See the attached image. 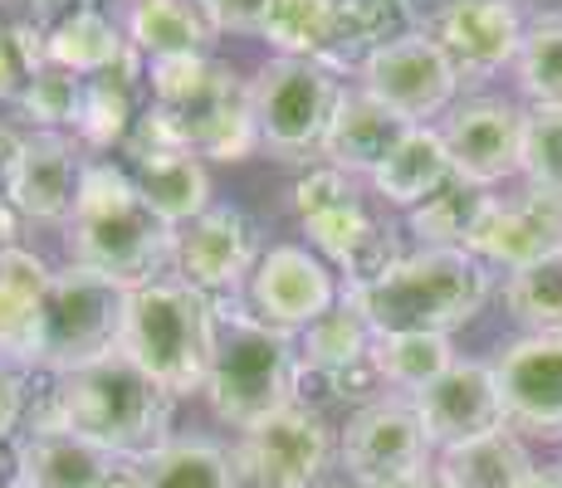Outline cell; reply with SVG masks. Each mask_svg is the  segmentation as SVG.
Masks as SVG:
<instances>
[{
	"label": "cell",
	"mask_w": 562,
	"mask_h": 488,
	"mask_svg": "<svg viewBox=\"0 0 562 488\" xmlns=\"http://www.w3.org/2000/svg\"><path fill=\"white\" fill-rule=\"evenodd\" d=\"M171 390L157 386L127 352L54 376L49 410L35 425H64L99 450L137 464L171 440Z\"/></svg>",
	"instance_id": "obj_1"
},
{
	"label": "cell",
	"mask_w": 562,
	"mask_h": 488,
	"mask_svg": "<svg viewBox=\"0 0 562 488\" xmlns=\"http://www.w3.org/2000/svg\"><path fill=\"white\" fill-rule=\"evenodd\" d=\"M69 240V264L108 274L117 284L137 288L153 284L157 269L177 249V230L143 201L137 181L113 161H89L83 186L74 201V215L64 225Z\"/></svg>",
	"instance_id": "obj_2"
},
{
	"label": "cell",
	"mask_w": 562,
	"mask_h": 488,
	"mask_svg": "<svg viewBox=\"0 0 562 488\" xmlns=\"http://www.w3.org/2000/svg\"><path fill=\"white\" fill-rule=\"evenodd\" d=\"M299 382V342L294 332L269 328L259 313L235 303H215V356L205 376V400L215 420L250 430L274 410L294 406Z\"/></svg>",
	"instance_id": "obj_3"
},
{
	"label": "cell",
	"mask_w": 562,
	"mask_h": 488,
	"mask_svg": "<svg viewBox=\"0 0 562 488\" xmlns=\"http://www.w3.org/2000/svg\"><path fill=\"white\" fill-rule=\"evenodd\" d=\"M372 322L376 338L392 332H436L450 338L474 318L490 298V274L470 249H416L382 284L348 293Z\"/></svg>",
	"instance_id": "obj_4"
},
{
	"label": "cell",
	"mask_w": 562,
	"mask_h": 488,
	"mask_svg": "<svg viewBox=\"0 0 562 488\" xmlns=\"http://www.w3.org/2000/svg\"><path fill=\"white\" fill-rule=\"evenodd\" d=\"M123 352L171 396L205 390L215 356V298H205L181 279L137 284L127 303Z\"/></svg>",
	"instance_id": "obj_5"
},
{
	"label": "cell",
	"mask_w": 562,
	"mask_h": 488,
	"mask_svg": "<svg viewBox=\"0 0 562 488\" xmlns=\"http://www.w3.org/2000/svg\"><path fill=\"white\" fill-rule=\"evenodd\" d=\"M153 103L177 117L196 157L245 161L259 147L250 83L215 59H161L153 64Z\"/></svg>",
	"instance_id": "obj_6"
},
{
	"label": "cell",
	"mask_w": 562,
	"mask_h": 488,
	"mask_svg": "<svg viewBox=\"0 0 562 488\" xmlns=\"http://www.w3.org/2000/svg\"><path fill=\"white\" fill-rule=\"evenodd\" d=\"M127 303H133V288L117 284V279L93 274V269H79V264L54 269L45 313H40L35 366L64 376L123 352Z\"/></svg>",
	"instance_id": "obj_7"
},
{
	"label": "cell",
	"mask_w": 562,
	"mask_h": 488,
	"mask_svg": "<svg viewBox=\"0 0 562 488\" xmlns=\"http://www.w3.org/2000/svg\"><path fill=\"white\" fill-rule=\"evenodd\" d=\"M250 103L259 123V147L284 161L323 151L328 123L342 103L338 69L318 59H269L250 79Z\"/></svg>",
	"instance_id": "obj_8"
},
{
	"label": "cell",
	"mask_w": 562,
	"mask_h": 488,
	"mask_svg": "<svg viewBox=\"0 0 562 488\" xmlns=\"http://www.w3.org/2000/svg\"><path fill=\"white\" fill-rule=\"evenodd\" d=\"M430 435L411 396H382L362 406L342 430V469L358 488H386L430 469Z\"/></svg>",
	"instance_id": "obj_9"
},
{
	"label": "cell",
	"mask_w": 562,
	"mask_h": 488,
	"mask_svg": "<svg viewBox=\"0 0 562 488\" xmlns=\"http://www.w3.org/2000/svg\"><path fill=\"white\" fill-rule=\"evenodd\" d=\"M235 459L245 469V484L255 488H318L333 464V430L323 425L318 410L284 406L259 425L240 430Z\"/></svg>",
	"instance_id": "obj_10"
},
{
	"label": "cell",
	"mask_w": 562,
	"mask_h": 488,
	"mask_svg": "<svg viewBox=\"0 0 562 488\" xmlns=\"http://www.w3.org/2000/svg\"><path fill=\"white\" fill-rule=\"evenodd\" d=\"M358 73H362V89L376 103L392 107L396 117H406L411 127H426L436 113H450L456 89H460L456 64L446 59V49L426 30H416L402 45L372 54Z\"/></svg>",
	"instance_id": "obj_11"
},
{
	"label": "cell",
	"mask_w": 562,
	"mask_h": 488,
	"mask_svg": "<svg viewBox=\"0 0 562 488\" xmlns=\"http://www.w3.org/2000/svg\"><path fill=\"white\" fill-rule=\"evenodd\" d=\"M259 259H265V249H259L255 220L235 205H211L201 220L181 225L177 249H171L177 279L205 293V298H221V293L250 284Z\"/></svg>",
	"instance_id": "obj_12"
},
{
	"label": "cell",
	"mask_w": 562,
	"mask_h": 488,
	"mask_svg": "<svg viewBox=\"0 0 562 488\" xmlns=\"http://www.w3.org/2000/svg\"><path fill=\"white\" fill-rule=\"evenodd\" d=\"M446 151L456 171L474 186H494V181L524 177V137L528 113L514 107L509 98H464L446 113Z\"/></svg>",
	"instance_id": "obj_13"
},
{
	"label": "cell",
	"mask_w": 562,
	"mask_h": 488,
	"mask_svg": "<svg viewBox=\"0 0 562 488\" xmlns=\"http://www.w3.org/2000/svg\"><path fill=\"white\" fill-rule=\"evenodd\" d=\"M411 400H416L420 425H426V435L440 454L509 430V410H504L499 376H494L490 362H456L446 376H436Z\"/></svg>",
	"instance_id": "obj_14"
},
{
	"label": "cell",
	"mask_w": 562,
	"mask_h": 488,
	"mask_svg": "<svg viewBox=\"0 0 562 488\" xmlns=\"http://www.w3.org/2000/svg\"><path fill=\"white\" fill-rule=\"evenodd\" d=\"M524 30L528 25L514 0H450L426 20V35L446 49L460 83L490 79L504 64H514L524 49Z\"/></svg>",
	"instance_id": "obj_15"
},
{
	"label": "cell",
	"mask_w": 562,
	"mask_h": 488,
	"mask_svg": "<svg viewBox=\"0 0 562 488\" xmlns=\"http://www.w3.org/2000/svg\"><path fill=\"white\" fill-rule=\"evenodd\" d=\"M250 303L255 313L279 332H308L323 313H333L342 303L338 274L323 264L318 254L299 245H274L265 249L255 279H250Z\"/></svg>",
	"instance_id": "obj_16"
},
{
	"label": "cell",
	"mask_w": 562,
	"mask_h": 488,
	"mask_svg": "<svg viewBox=\"0 0 562 488\" xmlns=\"http://www.w3.org/2000/svg\"><path fill=\"white\" fill-rule=\"evenodd\" d=\"M509 430L562 440V332H528L494 356Z\"/></svg>",
	"instance_id": "obj_17"
},
{
	"label": "cell",
	"mask_w": 562,
	"mask_h": 488,
	"mask_svg": "<svg viewBox=\"0 0 562 488\" xmlns=\"http://www.w3.org/2000/svg\"><path fill=\"white\" fill-rule=\"evenodd\" d=\"M15 488H137L133 464L64 425H35L15 444Z\"/></svg>",
	"instance_id": "obj_18"
},
{
	"label": "cell",
	"mask_w": 562,
	"mask_h": 488,
	"mask_svg": "<svg viewBox=\"0 0 562 488\" xmlns=\"http://www.w3.org/2000/svg\"><path fill=\"white\" fill-rule=\"evenodd\" d=\"M83 167L79 143L64 133H30L20 147L15 177H10V205H15L25 220L40 225H69L74 201L83 186Z\"/></svg>",
	"instance_id": "obj_19"
},
{
	"label": "cell",
	"mask_w": 562,
	"mask_h": 488,
	"mask_svg": "<svg viewBox=\"0 0 562 488\" xmlns=\"http://www.w3.org/2000/svg\"><path fill=\"white\" fill-rule=\"evenodd\" d=\"M294 211H299V225H304V235L313 240L318 254H328L333 264H348L358 249L372 240L382 225L372 220V215L362 211L358 191H352L348 171L338 167H318L308 171L304 181L294 186Z\"/></svg>",
	"instance_id": "obj_20"
},
{
	"label": "cell",
	"mask_w": 562,
	"mask_h": 488,
	"mask_svg": "<svg viewBox=\"0 0 562 488\" xmlns=\"http://www.w3.org/2000/svg\"><path fill=\"white\" fill-rule=\"evenodd\" d=\"M470 254L514 269V274L548 254H562V201L538 191H524L518 201H494Z\"/></svg>",
	"instance_id": "obj_21"
},
{
	"label": "cell",
	"mask_w": 562,
	"mask_h": 488,
	"mask_svg": "<svg viewBox=\"0 0 562 488\" xmlns=\"http://www.w3.org/2000/svg\"><path fill=\"white\" fill-rule=\"evenodd\" d=\"M411 133L406 117H396L386 103H376L367 89H342V103L323 137V161L348 177H372Z\"/></svg>",
	"instance_id": "obj_22"
},
{
	"label": "cell",
	"mask_w": 562,
	"mask_h": 488,
	"mask_svg": "<svg viewBox=\"0 0 562 488\" xmlns=\"http://www.w3.org/2000/svg\"><path fill=\"white\" fill-rule=\"evenodd\" d=\"M54 284V269L35 249L10 245L0 249V362L5 366H35L40 342V313Z\"/></svg>",
	"instance_id": "obj_23"
},
{
	"label": "cell",
	"mask_w": 562,
	"mask_h": 488,
	"mask_svg": "<svg viewBox=\"0 0 562 488\" xmlns=\"http://www.w3.org/2000/svg\"><path fill=\"white\" fill-rule=\"evenodd\" d=\"M221 30L201 10V0H133L127 10V39L143 59H211Z\"/></svg>",
	"instance_id": "obj_24"
},
{
	"label": "cell",
	"mask_w": 562,
	"mask_h": 488,
	"mask_svg": "<svg viewBox=\"0 0 562 488\" xmlns=\"http://www.w3.org/2000/svg\"><path fill=\"white\" fill-rule=\"evenodd\" d=\"M45 49H49L54 69H69V73H79V79H99V73L127 69L133 59H143V54L133 49V39L117 35L113 20L93 5L64 10L45 30Z\"/></svg>",
	"instance_id": "obj_25"
},
{
	"label": "cell",
	"mask_w": 562,
	"mask_h": 488,
	"mask_svg": "<svg viewBox=\"0 0 562 488\" xmlns=\"http://www.w3.org/2000/svg\"><path fill=\"white\" fill-rule=\"evenodd\" d=\"M420 25L416 0H338V39L328 69H362L372 54L402 45Z\"/></svg>",
	"instance_id": "obj_26"
},
{
	"label": "cell",
	"mask_w": 562,
	"mask_h": 488,
	"mask_svg": "<svg viewBox=\"0 0 562 488\" xmlns=\"http://www.w3.org/2000/svg\"><path fill=\"white\" fill-rule=\"evenodd\" d=\"M456 177V161L446 151V137L436 127H411L402 147L372 171V191L396 211H416L420 201H430L446 181Z\"/></svg>",
	"instance_id": "obj_27"
},
{
	"label": "cell",
	"mask_w": 562,
	"mask_h": 488,
	"mask_svg": "<svg viewBox=\"0 0 562 488\" xmlns=\"http://www.w3.org/2000/svg\"><path fill=\"white\" fill-rule=\"evenodd\" d=\"M133 181L143 191V201L153 205L171 230H181V225L201 220L211 211V171H205V161L191 147L133 161Z\"/></svg>",
	"instance_id": "obj_28"
},
{
	"label": "cell",
	"mask_w": 562,
	"mask_h": 488,
	"mask_svg": "<svg viewBox=\"0 0 562 488\" xmlns=\"http://www.w3.org/2000/svg\"><path fill=\"white\" fill-rule=\"evenodd\" d=\"M137 488H245V469L225 444L201 435H171L157 454L133 464Z\"/></svg>",
	"instance_id": "obj_29"
},
{
	"label": "cell",
	"mask_w": 562,
	"mask_h": 488,
	"mask_svg": "<svg viewBox=\"0 0 562 488\" xmlns=\"http://www.w3.org/2000/svg\"><path fill=\"white\" fill-rule=\"evenodd\" d=\"M490 211H494L490 186H474L456 171L430 201H420L411 211V230L420 235V249H470Z\"/></svg>",
	"instance_id": "obj_30"
},
{
	"label": "cell",
	"mask_w": 562,
	"mask_h": 488,
	"mask_svg": "<svg viewBox=\"0 0 562 488\" xmlns=\"http://www.w3.org/2000/svg\"><path fill=\"white\" fill-rule=\"evenodd\" d=\"M436 469L446 488H524V479L533 474V459H528L524 440L514 430H499L490 440L446 450L436 459Z\"/></svg>",
	"instance_id": "obj_31"
},
{
	"label": "cell",
	"mask_w": 562,
	"mask_h": 488,
	"mask_svg": "<svg viewBox=\"0 0 562 488\" xmlns=\"http://www.w3.org/2000/svg\"><path fill=\"white\" fill-rule=\"evenodd\" d=\"M259 39L279 49V59L328 64L333 39H338V0H274Z\"/></svg>",
	"instance_id": "obj_32"
},
{
	"label": "cell",
	"mask_w": 562,
	"mask_h": 488,
	"mask_svg": "<svg viewBox=\"0 0 562 488\" xmlns=\"http://www.w3.org/2000/svg\"><path fill=\"white\" fill-rule=\"evenodd\" d=\"M376 372L392 390H426L436 376H446L456 366V352H450V338H436V332H392V338H376L372 347Z\"/></svg>",
	"instance_id": "obj_33"
},
{
	"label": "cell",
	"mask_w": 562,
	"mask_h": 488,
	"mask_svg": "<svg viewBox=\"0 0 562 488\" xmlns=\"http://www.w3.org/2000/svg\"><path fill=\"white\" fill-rule=\"evenodd\" d=\"M137 69V59L127 69L99 73V79H83V107H79V143H89L93 151H108L117 143H127L137 113H133V79L127 73Z\"/></svg>",
	"instance_id": "obj_34"
},
{
	"label": "cell",
	"mask_w": 562,
	"mask_h": 488,
	"mask_svg": "<svg viewBox=\"0 0 562 488\" xmlns=\"http://www.w3.org/2000/svg\"><path fill=\"white\" fill-rule=\"evenodd\" d=\"M518 89L533 107H562V15H538L518 49Z\"/></svg>",
	"instance_id": "obj_35"
},
{
	"label": "cell",
	"mask_w": 562,
	"mask_h": 488,
	"mask_svg": "<svg viewBox=\"0 0 562 488\" xmlns=\"http://www.w3.org/2000/svg\"><path fill=\"white\" fill-rule=\"evenodd\" d=\"M509 313L533 332H562V254H548L538 264L509 274Z\"/></svg>",
	"instance_id": "obj_36"
},
{
	"label": "cell",
	"mask_w": 562,
	"mask_h": 488,
	"mask_svg": "<svg viewBox=\"0 0 562 488\" xmlns=\"http://www.w3.org/2000/svg\"><path fill=\"white\" fill-rule=\"evenodd\" d=\"M20 113L35 123V133H64V127H79V107H83V79L69 69H40L20 83L15 93Z\"/></svg>",
	"instance_id": "obj_37"
},
{
	"label": "cell",
	"mask_w": 562,
	"mask_h": 488,
	"mask_svg": "<svg viewBox=\"0 0 562 488\" xmlns=\"http://www.w3.org/2000/svg\"><path fill=\"white\" fill-rule=\"evenodd\" d=\"M524 181L528 191L562 201V107H533L528 113Z\"/></svg>",
	"instance_id": "obj_38"
},
{
	"label": "cell",
	"mask_w": 562,
	"mask_h": 488,
	"mask_svg": "<svg viewBox=\"0 0 562 488\" xmlns=\"http://www.w3.org/2000/svg\"><path fill=\"white\" fill-rule=\"evenodd\" d=\"M269 5H274V0H201L211 25L231 30V35H259L269 20Z\"/></svg>",
	"instance_id": "obj_39"
},
{
	"label": "cell",
	"mask_w": 562,
	"mask_h": 488,
	"mask_svg": "<svg viewBox=\"0 0 562 488\" xmlns=\"http://www.w3.org/2000/svg\"><path fill=\"white\" fill-rule=\"evenodd\" d=\"M25 420V382H20L15 366L0 362V440H10Z\"/></svg>",
	"instance_id": "obj_40"
},
{
	"label": "cell",
	"mask_w": 562,
	"mask_h": 488,
	"mask_svg": "<svg viewBox=\"0 0 562 488\" xmlns=\"http://www.w3.org/2000/svg\"><path fill=\"white\" fill-rule=\"evenodd\" d=\"M20 147H25V137H20L15 127H5V123H0V201H10V177H15Z\"/></svg>",
	"instance_id": "obj_41"
},
{
	"label": "cell",
	"mask_w": 562,
	"mask_h": 488,
	"mask_svg": "<svg viewBox=\"0 0 562 488\" xmlns=\"http://www.w3.org/2000/svg\"><path fill=\"white\" fill-rule=\"evenodd\" d=\"M20 83H25V73H20V59H15V49L5 45V35H0V98H15Z\"/></svg>",
	"instance_id": "obj_42"
},
{
	"label": "cell",
	"mask_w": 562,
	"mask_h": 488,
	"mask_svg": "<svg viewBox=\"0 0 562 488\" xmlns=\"http://www.w3.org/2000/svg\"><path fill=\"white\" fill-rule=\"evenodd\" d=\"M20 220H25V215H20L10 201H0V249L20 245Z\"/></svg>",
	"instance_id": "obj_43"
},
{
	"label": "cell",
	"mask_w": 562,
	"mask_h": 488,
	"mask_svg": "<svg viewBox=\"0 0 562 488\" xmlns=\"http://www.w3.org/2000/svg\"><path fill=\"white\" fill-rule=\"evenodd\" d=\"M386 488H446V479H440V469L430 464V469L406 474V479H396V484H386Z\"/></svg>",
	"instance_id": "obj_44"
},
{
	"label": "cell",
	"mask_w": 562,
	"mask_h": 488,
	"mask_svg": "<svg viewBox=\"0 0 562 488\" xmlns=\"http://www.w3.org/2000/svg\"><path fill=\"white\" fill-rule=\"evenodd\" d=\"M524 488H562V469H533L524 479Z\"/></svg>",
	"instance_id": "obj_45"
},
{
	"label": "cell",
	"mask_w": 562,
	"mask_h": 488,
	"mask_svg": "<svg viewBox=\"0 0 562 488\" xmlns=\"http://www.w3.org/2000/svg\"><path fill=\"white\" fill-rule=\"evenodd\" d=\"M426 5H436V10H440V5H450V0H426Z\"/></svg>",
	"instance_id": "obj_46"
},
{
	"label": "cell",
	"mask_w": 562,
	"mask_h": 488,
	"mask_svg": "<svg viewBox=\"0 0 562 488\" xmlns=\"http://www.w3.org/2000/svg\"><path fill=\"white\" fill-rule=\"evenodd\" d=\"M342 488H358V484H342Z\"/></svg>",
	"instance_id": "obj_47"
},
{
	"label": "cell",
	"mask_w": 562,
	"mask_h": 488,
	"mask_svg": "<svg viewBox=\"0 0 562 488\" xmlns=\"http://www.w3.org/2000/svg\"><path fill=\"white\" fill-rule=\"evenodd\" d=\"M0 488H15V484H0Z\"/></svg>",
	"instance_id": "obj_48"
}]
</instances>
